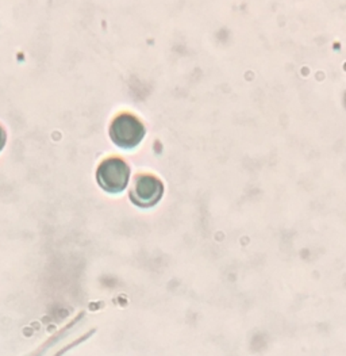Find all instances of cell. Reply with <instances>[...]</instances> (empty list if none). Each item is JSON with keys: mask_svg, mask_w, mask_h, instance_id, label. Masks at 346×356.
<instances>
[{"mask_svg": "<svg viewBox=\"0 0 346 356\" xmlns=\"http://www.w3.org/2000/svg\"><path fill=\"white\" fill-rule=\"evenodd\" d=\"M111 140L115 145L124 149L135 148L145 136V127L133 115H120L110 129Z\"/></svg>", "mask_w": 346, "mask_h": 356, "instance_id": "cell-1", "label": "cell"}, {"mask_svg": "<svg viewBox=\"0 0 346 356\" xmlns=\"http://www.w3.org/2000/svg\"><path fill=\"white\" fill-rule=\"evenodd\" d=\"M130 177L127 164L121 159H108L103 161L98 168L97 179L100 187L111 194L124 191Z\"/></svg>", "mask_w": 346, "mask_h": 356, "instance_id": "cell-2", "label": "cell"}, {"mask_svg": "<svg viewBox=\"0 0 346 356\" xmlns=\"http://www.w3.org/2000/svg\"><path fill=\"white\" fill-rule=\"evenodd\" d=\"M164 194L163 183L151 175H141L135 179L130 198L140 207H151L157 204Z\"/></svg>", "mask_w": 346, "mask_h": 356, "instance_id": "cell-3", "label": "cell"}, {"mask_svg": "<svg viewBox=\"0 0 346 356\" xmlns=\"http://www.w3.org/2000/svg\"><path fill=\"white\" fill-rule=\"evenodd\" d=\"M4 144H6V133H4V131H3V129L0 127V151L3 149Z\"/></svg>", "mask_w": 346, "mask_h": 356, "instance_id": "cell-4", "label": "cell"}]
</instances>
